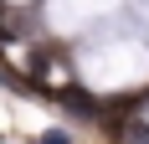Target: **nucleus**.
Here are the masks:
<instances>
[{
	"mask_svg": "<svg viewBox=\"0 0 149 144\" xmlns=\"http://www.w3.org/2000/svg\"><path fill=\"white\" fill-rule=\"evenodd\" d=\"M41 144H67V134H46V139Z\"/></svg>",
	"mask_w": 149,
	"mask_h": 144,
	"instance_id": "nucleus-1",
	"label": "nucleus"
}]
</instances>
